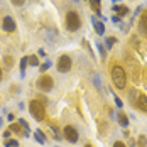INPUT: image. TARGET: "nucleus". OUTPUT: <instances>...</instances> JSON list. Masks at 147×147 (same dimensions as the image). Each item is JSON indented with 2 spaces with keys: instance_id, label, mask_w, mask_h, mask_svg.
I'll list each match as a JSON object with an SVG mask.
<instances>
[{
  "instance_id": "a211bd4d",
  "label": "nucleus",
  "mask_w": 147,
  "mask_h": 147,
  "mask_svg": "<svg viewBox=\"0 0 147 147\" xmlns=\"http://www.w3.org/2000/svg\"><path fill=\"white\" fill-rule=\"evenodd\" d=\"M26 68H27V58H22L20 59V74L22 76L26 74Z\"/></svg>"
},
{
  "instance_id": "c85d7f7f",
  "label": "nucleus",
  "mask_w": 147,
  "mask_h": 147,
  "mask_svg": "<svg viewBox=\"0 0 147 147\" xmlns=\"http://www.w3.org/2000/svg\"><path fill=\"white\" fill-rule=\"evenodd\" d=\"M0 81H2V69H0Z\"/></svg>"
},
{
  "instance_id": "6e6552de",
  "label": "nucleus",
  "mask_w": 147,
  "mask_h": 147,
  "mask_svg": "<svg viewBox=\"0 0 147 147\" xmlns=\"http://www.w3.org/2000/svg\"><path fill=\"white\" fill-rule=\"evenodd\" d=\"M135 107H139L142 112H147V96L144 93H140L139 91V95H137V100H135Z\"/></svg>"
},
{
  "instance_id": "423d86ee",
  "label": "nucleus",
  "mask_w": 147,
  "mask_h": 147,
  "mask_svg": "<svg viewBox=\"0 0 147 147\" xmlns=\"http://www.w3.org/2000/svg\"><path fill=\"white\" fill-rule=\"evenodd\" d=\"M63 134H64V139H66L68 142H71V144H76V142H78V130L74 129L73 125H66L64 130H63Z\"/></svg>"
},
{
  "instance_id": "4be33fe9",
  "label": "nucleus",
  "mask_w": 147,
  "mask_h": 147,
  "mask_svg": "<svg viewBox=\"0 0 147 147\" xmlns=\"http://www.w3.org/2000/svg\"><path fill=\"white\" fill-rule=\"evenodd\" d=\"M96 47H98V51H100V54H102V59H105V49H103V46L96 44Z\"/></svg>"
},
{
  "instance_id": "bb28decb",
  "label": "nucleus",
  "mask_w": 147,
  "mask_h": 147,
  "mask_svg": "<svg viewBox=\"0 0 147 147\" xmlns=\"http://www.w3.org/2000/svg\"><path fill=\"white\" fill-rule=\"evenodd\" d=\"M10 134H12V132H10V130H5V132H3V137H9Z\"/></svg>"
},
{
  "instance_id": "9b49d317",
  "label": "nucleus",
  "mask_w": 147,
  "mask_h": 147,
  "mask_svg": "<svg viewBox=\"0 0 147 147\" xmlns=\"http://www.w3.org/2000/svg\"><path fill=\"white\" fill-rule=\"evenodd\" d=\"M112 9H113V12H117L118 14V17H120V15L123 17V15L129 14V7H125V5H113Z\"/></svg>"
},
{
  "instance_id": "f03ea898",
  "label": "nucleus",
  "mask_w": 147,
  "mask_h": 147,
  "mask_svg": "<svg viewBox=\"0 0 147 147\" xmlns=\"http://www.w3.org/2000/svg\"><path fill=\"white\" fill-rule=\"evenodd\" d=\"M29 112L37 122H42L46 118V108H44V105L41 103V100H32L29 103Z\"/></svg>"
},
{
  "instance_id": "6ab92c4d",
  "label": "nucleus",
  "mask_w": 147,
  "mask_h": 147,
  "mask_svg": "<svg viewBox=\"0 0 147 147\" xmlns=\"http://www.w3.org/2000/svg\"><path fill=\"white\" fill-rule=\"evenodd\" d=\"M5 147H19V142L17 140H7L5 142Z\"/></svg>"
},
{
  "instance_id": "c756f323",
  "label": "nucleus",
  "mask_w": 147,
  "mask_h": 147,
  "mask_svg": "<svg viewBox=\"0 0 147 147\" xmlns=\"http://www.w3.org/2000/svg\"><path fill=\"white\" fill-rule=\"evenodd\" d=\"M85 147H93V146H90V144H88V146H85Z\"/></svg>"
},
{
  "instance_id": "f257e3e1",
  "label": "nucleus",
  "mask_w": 147,
  "mask_h": 147,
  "mask_svg": "<svg viewBox=\"0 0 147 147\" xmlns=\"http://www.w3.org/2000/svg\"><path fill=\"white\" fill-rule=\"evenodd\" d=\"M112 80H113V85L118 90L125 88V85H127V74H125V69L120 64H113V68H112Z\"/></svg>"
},
{
  "instance_id": "1a4fd4ad",
  "label": "nucleus",
  "mask_w": 147,
  "mask_h": 147,
  "mask_svg": "<svg viewBox=\"0 0 147 147\" xmlns=\"http://www.w3.org/2000/svg\"><path fill=\"white\" fill-rule=\"evenodd\" d=\"M139 30L144 36H147V12H144L142 17H140V20H139Z\"/></svg>"
},
{
  "instance_id": "20e7f679",
  "label": "nucleus",
  "mask_w": 147,
  "mask_h": 147,
  "mask_svg": "<svg viewBox=\"0 0 147 147\" xmlns=\"http://www.w3.org/2000/svg\"><path fill=\"white\" fill-rule=\"evenodd\" d=\"M54 86V80L51 78V76H47V74H42V76H39V80H37V88L42 90V91H51Z\"/></svg>"
},
{
  "instance_id": "cd10ccee",
  "label": "nucleus",
  "mask_w": 147,
  "mask_h": 147,
  "mask_svg": "<svg viewBox=\"0 0 147 147\" xmlns=\"http://www.w3.org/2000/svg\"><path fill=\"white\" fill-rule=\"evenodd\" d=\"M2 123H3V120H2V117H0V127H2Z\"/></svg>"
},
{
  "instance_id": "a878e982",
  "label": "nucleus",
  "mask_w": 147,
  "mask_h": 147,
  "mask_svg": "<svg viewBox=\"0 0 147 147\" xmlns=\"http://www.w3.org/2000/svg\"><path fill=\"white\" fill-rule=\"evenodd\" d=\"M9 122H12V123H14V115H12V113H9Z\"/></svg>"
},
{
  "instance_id": "dca6fc26",
  "label": "nucleus",
  "mask_w": 147,
  "mask_h": 147,
  "mask_svg": "<svg viewBox=\"0 0 147 147\" xmlns=\"http://www.w3.org/2000/svg\"><path fill=\"white\" fill-rule=\"evenodd\" d=\"M27 64H30V66H39L37 56H29V58H27Z\"/></svg>"
},
{
  "instance_id": "4468645a",
  "label": "nucleus",
  "mask_w": 147,
  "mask_h": 147,
  "mask_svg": "<svg viewBox=\"0 0 147 147\" xmlns=\"http://www.w3.org/2000/svg\"><path fill=\"white\" fill-rule=\"evenodd\" d=\"M91 2V9L96 12L98 15H102V9H100V0H90Z\"/></svg>"
},
{
  "instance_id": "2eb2a0df",
  "label": "nucleus",
  "mask_w": 147,
  "mask_h": 147,
  "mask_svg": "<svg viewBox=\"0 0 147 147\" xmlns=\"http://www.w3.org/2000/svg\"><path fill=\"white\" fill-rule=\"evenodd\" d=\"M9 130H10V132H17V134H20V135H24V130H22V127H20L19 123H12Z\"/></svg>"
},
{
  "instance_id": "5701e85b",
  "label": "nucleus",
  "mask_w": 147,
  "mask_h": 147,
  "mask_svg": "<svg viewBox=\"0 0 147 147\" xmlns=\"http://www.w3.org/2000/svg\"><path fill=\"white\" fill-rule=\"evenodd\" d=\"M10 2H12L14 5H17V7H20V5H24V2H26V0H10Z\"/></svg>"
},
{
  "instance_id": "7c9ffc66",
  "label": "nucleus",
  "mask_w": 147,
  "mask_h": 147,
  "mask_svg": "<svg viewBox=\"0 0 147 147\" xmlns=\"http://www.w3.org/2000/svg\"><path fill=\"white\" fill-rule=\"evenodd\" d=\"M112 2H120V0H112Z\"/></svg>"
},
{
  "instance_id": "39448f33",
  "label": "nucleus",
  "mask_w": 147,
  "mask_h": 147,
  "mask_svg": "<svg viewBox=\"0 0 147 147\" xmlns=\"http://www.w3.org/2000/svg\"><path fill=\"white\" fill-rule=\"evenodd\" d=\"M56 68H58L59 73H68V71L71 69V58H69V56H66V54H63V56L58 59Z\"/></svg>"
},
{
  "instance_id": "f3484780",
  "label": "nucleus",
  "mask_w": 147,
  "mask_h": 147,
  "mask_svg": "<svg viewBox=\"0 0 147 147\" xmlns=\"http://www.w3.org/2000/svg\"><path fill=\"white\" fill-rule=\"evenodd\" d=\"M137 147H147V139H146V135H140V137L137 139Z\"/></svg>"
},
{
  "instance_id": "9d476101",
  "label": "nucleus",
  "mask_w": 147,
  "mask_h": 147,
  "mask_svg": "<svg viewBox=\"0 0 147 147\" xmlns=\"http://www.w3.org/2000/svg\"><path fill=\"white\" fill-rule=\"evenodd\" d=\"M91 22H93L95 32H96L98 36H103V34H105V24H103V22H98V20H95V17L91 19Z\"/></svg>"
},
{
  "instance_id": "aec40b11",
  "label": "nucleus",
  "mask_w": 147,
  "mask_h": 147,
  "mask_svg": "<svg viewBox=\"0 0 147 147\" xmlns=\"http://www.w3.org/2000/svg\"><path fill=\"white\" fill-rule=\"evenodd\" d=\"M113 42H115V37H108V39L105 41V44H107V47H108V49L113 46Z\"/></svg>"
},
{
  "instance_id": "7ed1b4c3",
  "label": "nucleus",
  "mask_w": 147,
  "mask_h": 147,
  "mask_svg": "<svg viewBox=\"0 0 147 147\" xmlns=\"http://www.w3.org/2000/svg\"><path fill=\"white\" fill-rule=\"evenodd\" d=\"M80 26H81V20H80L78 12L69 10L66 14V29L69 30V32H76V30L80 29Z\"/></svg>"
},
{
  "instance_id": "412c9836",
  "label": "nucleus",
  "mask_w": 147,
  "mask_h": 147,
  "mask_svg": "<svg viewBox=\"0 0 147 147\" xmlns=\"http://www.w3.org/2000/svg\"><path fill=\"white\" fill-rule=\"evenodd\" d=\"M49 68H51V63L49 61H46L44 64H41V71H47Z\"/></svg>"
},
{
  "instance_id": "f8f14e48",
  "label": "nucleus",
  "mask_w": 147,
  "mask_h": 147,
  "mask_svg": "<svg viewBox=\"0 0 147 147\" xmlns=\"http://www.w3.org/2000/svg\"><path fill=\"white\" fill-rule=\"evenodd\" d=\"M117 120H118V123H120L122 127H127V125H129V117H127L123 112H120V113L117 115Z\"/></svg>"
},
{
  "instance_id": "ddd939ff",
  "label": "nucleus",
  "mask_w": 147,
  "mask_h": 147,
  "mask_svg": "<svg viewBox=\"0 0 147 147\" xmlns=\"http://www.w3.org/2000/svg\"><path fill=\"white\" fill-rule=\"evenodd\" d=\"M34 139H36L39 144H46V135L41 132V130H36V132H34Z\"/></svg>"
},
{
  "instance_id": "b1692460",
  "label": "nucleus",
  "mask_w": 147,
  "mask_h": 147,
  "mask_svg": "<svg viewBox=\"0 0 147 147\" xmlns=\"http://www.w3.org/2000/svg\"><path fill=\"white\" fill-rule=\"evenodd\" d=\"M115 105H117L118 108H122V107H123V105H122V100H120L118 96H115Z\"/></svg>"
},
{
  "instance_id": "0eeeda50",
  "label": "nucleus",
  "mask_w": 147,
  "mask_h": 147,
  "mask_svg": "<svg viewBox=\"0 0 147 147\" xmlns=\"http://www.w3.org/2000/svg\"><path fill=\"white\" fill-rule=\"evenodd\" d=\"M2 29L5 30V32H14L15 30V20L12 17H3V22H2Z\"/></svg>"
},
{
  "instance_id": "393cba45",
  "label": "nucleus",
  "mask_w": 147,
  "mask_h": 147,
  "mask_svg": "<svg viewBox=\"0 0 147 147\" xmlns=\"http://www.w3.org/2000/svg\"><path fill=\"white\" fill-rule=\"evenodd\" d=\"M113 147H127V146H125V144H123L122 140H117V142L113 144Z\"/></svg>"
}]
</instances>
